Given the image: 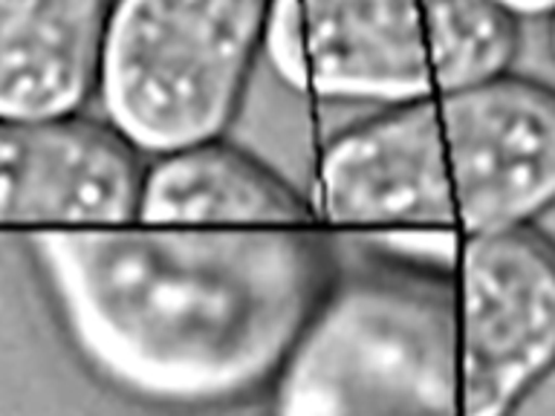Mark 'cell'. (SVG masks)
Wrapping results in <instances>:
<instances>
[{"instance_id":"9","label":"cell","mask_w":555,"mask_h":416,"mask_svg":"<svg viewBox=\"0 0 555 416\" xmlns=\"http://www.w3.org/2000/svg\"><path fill=\"white\" fill-rule=\"evenodd\" d=\"M137 220L142 225H307L301 194L223 139L163 156L145 168Z\"/></svg>"},{"instance_id":"10","label":"cell","mask_w":555,"mask_h":416,"mask_svg":"<svg viewBox=\"0 0 555 416\" xmlns=\"http://www.w3.org/2000/svg\"><path fill=\"white\" fill-rule=\"evenodd\" d=\"M550 50H553V61H555V12L550 15Z\"/></svg>"},{"instance_id":"4","label":"cell","mask_w":555,"mask_h":416,"mask_svg":"<svg viewBox=\"0 0 555 416\" xmlns=\"http://www.w3.org/2000/svg\"><path fill=\"white\" fill-rule=\"evenodd\" d=\"M272 388V416H460L451 275L390 263L336 281Z\"/></svg>"},{"instance_id":"7","label":"cell","mask_w":555,"mask_h":416,"mask_svg":"<svg viewBox=\"0 0 555 416\" xmlns=\"http://www.w3.org/2000/svg\"><path fill=\"white\" fill-rule=\"evenodd\" d=\"M142 182V156L107 121H0V223L128 225Z\"/></svg>"},{"instance_id":"2","label":"cell","mask_w":555,"mask_h":416,"mask_svg":"<svg viewBox=\"0 0 555 416\" xmlns=\"http://www.w3.org/2000/svg\"><path fill=\"white\" fill-rule=\"evenodd\" d=\"M312 208L449 237L538 225L555 208V87L509 73L353 125L321 154Z\"/></svg>"},{"instance_id":"1","label":"cell","mask_w":555,"mask_h":416,"mask_svg":"<svg viewBox=\"0 0 555 416\" xmlns=\"http://www.w3.org/2000/svg\"><path fill=\"white\" fill-rule=\"evenodd\" d=\"M76 359L163 411L241 405L275 385L336 286L307 225H113L29 237Z\"/></svg>"},{"instance_id":"5","label":"cell","mask_w":555,"mask_h":416,"mask_svg":"<svg viewBox=\"0 0 555 416\" xmlns=\"http://www.w3.org/2000/svg\"><path fill=\"white\" fill-rule=\"evenodd\" d=\"M267 15L255 0L111 3L95 87L104 121L156 159L217 142L263 52Z\"/></svg>"},{"instance_id":"3","label":"cell","mask_w":555,"mask_h":416,"mask_svg":"<svg viewBox=\"0 0 555 416\" xmlns=\"http://www.w3.org/2000/svg\"><path fill=\"white\" fill-rule=\"evenodd\" d=\"M509 3H269L263 55L289 90L390 110L509 76L520 50Z\"/></svg>"},{"instance_id":"8","label":"cell","mask_w":555,"mask_h":416,"mask_svg":"<svg viewBox=\"0 0 555 416\" xmlns=\"http://www.w3.org/2000/svg\"><path fill=\"white\" fill-rule=\"evenodd\" d=\"M107 15L99 0L0 3V121L78 116L99 87Z\"/></svg>"},{"instance_id":"6","label":"cell","mask_w":555,"mask_h":416,"mask_svg":"<svg viewBox=\"0 0 555 416\" xmlns=\"http://www.w3.org/2000/svg\"><path fill=\"white\" fill-rule=\"evenodd\" d=\"M449 275L460 416H515L555 370V237L538 225L460 237Z\"/></svg>"}]
</instances>
